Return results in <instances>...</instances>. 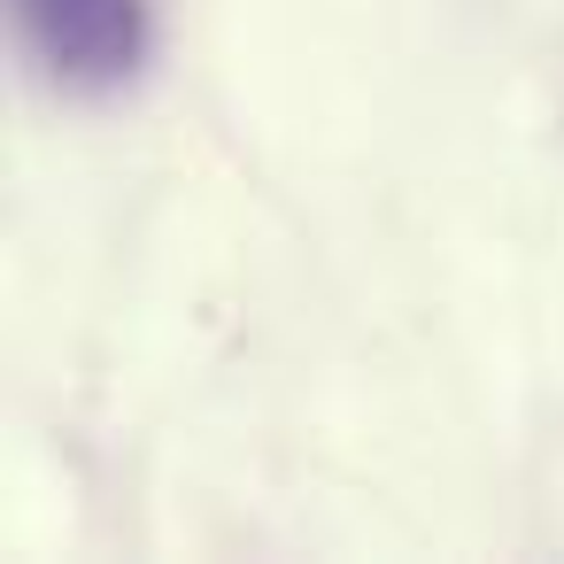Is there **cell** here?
<instances>
[{"instance_id": "1", "label": "cell", "mask_w": 564, "mask_h": 564, "mask_svg": "<svg viewBox=\"0 0 564 564\" xmlns=\"http://www.w3.org/2000/svg\"><path fill=\"white\" fill-rule=\"evenodd\" d=\"M17 32L78 94L124 86L155 47L148 0H17Z\"/></svg>"}]
</instances>
